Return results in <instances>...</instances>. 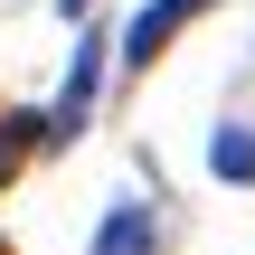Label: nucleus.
Returning a JSON list of instances; mask_svg holds the SVG:
<instances>
[{
	"label": "nucleus",
	"mask_w": 255,
	"mask_h": 255,
	"mask_svg": "<svg viewBox=\"0 0 255 255\" xmlns=\"http://www.w3.org/2000/svg\"><path fill=\"white\" fill-rule=\"evenodd\" d=\"M151 246H161V218H151L142 199H123V208L95 227V255H151Z\"/></svg>",
	"instance_id": "7ed1b4c3"
},
{
	"label": "nucleus",
	"mask_w": 255,
	"mask_h": 255,
	"mask_svg": "<svg viewBox=\"0 0 255 255\" xmlns=\"http://www.w3.org/2000/svg\"><path fill=\"white\" fill-rule=\"evenodd\" d=\"M208 170H218L227 189H255V132H246V123H218V142H208Z\"/></svg>",
	"instance_id": "39448f33"
},
{
	"label": "nucleus",
	"mask_w": 255,
	"mask_h": 255,
	"mask_svg": "<svg viewBox=\"0 0 255 255\" xmlns=\"http://www.w3.org/2000/svg\"><path fill=\"white\" fill-rule=\"evenodd\" d=\"M218 0H142L132 9V28H123V66H161L170 57V38L189 28V19H208Z\"/></svg>",
	"instance_id": "f03ea898"
},
{
	"label": "nucleus",
	"mask_w": 255,
	"mask_h": 255,
	"mask_svg": "<svg viewBox=\"0 0 255 255\" xmlns=\"http://www.w3.org/2000/svg\"><path fill=\"white\" fill-rule=\"evenodd\" d=\"M0 255H19V246H9V237H0Z\"/></svg>",
	"instance_id": "0eeeda50"
},
{
	"label": "nucleus",
	"mask_w": 255,
	"mask_h": 255,
	"mask_svg": "<svg viewBox=\"0 0 255 255\" xmlns=\"http://www.w3.org/2000/svg\"><path fill=\"white\" fill-rule=\"evenodd\" d=\"M28 151H47V114H0V199L28 170Z\"/></svg>",
	"instance_id": "20e7f679"
},
{
	"label": "nucleus",
	"mask_w": 255,
	"mask_h": 255,
	"mask_svg": "<svg viewBox=\"0 0 255 255\" xmlns=\"http://www.w3.org/2000/svg\"><path fill=\"white\" fill-rule=\"evenodd\" d=\"M57 9H66V19H85V9H95V0H57Z\"/></svg>",
	"instance_id": "423d86ee"
},
{
	"label": "nucleus",
	"mask_w": 255,
	"mask_h": 255,
	"mask_svg": "<svg viewBox=\"0 0 255 255\" xmlns=\"http://www.w3.org/2000/svg\"><path fill=\"white\" fill-rule=\"evenodd\" d=\"M104 57H114L104 38H76V66H66V95H57V114H47V142H57V151H66V142H76V132L95 123V85H104Z\"/></svg>",
	"instance_id": "f257e3e1"
}]
</instances>
